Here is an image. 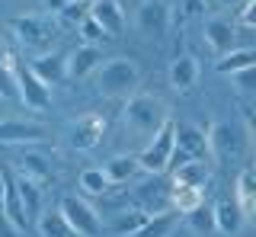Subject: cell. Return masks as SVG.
Returning <instances> with one entry per match:
<instances>
[{
  "label": "cell",
  "mask_w": 256,
  "mask_h": 237,
  "mask_svg": "<svg viewBox=\"0 0 256 237\" xmlns=\"http://www.w3.org/2000/svg\"><path fill=\"white\" fill-rule=\"evenodd\" d=\"M4 215L13 221L16 228H26L29 224V215H26V208H22V202H20V192H16V180L6 176V202H4Z\"/></svg>",
  "instance_id": "27"
},
{
  "label": "cell",
  "mask_w": 256,
  "mask_h": 237,
  "mask_svg": "<svg viewBox=\"0 0 256 237\" xmlns=\"http://www.w3.org/2000/svg\"><path fill=\"white\" fill-rule=\"evenodd\" d=\"M48 138V128L42 122L29 118H4L0 122V144H42Z\"/></svg>",
  "instance_id": "10"
},
{
  "label": "cell",
  "mask_w": 256,
  "mask_h": 237,
  "mask_svg": "<svg viewBox=\"0 0 256 237\" xmlns=\"http://www.w3.org/2000/svg\"><path fill=\"white\" fill-rule=\"evenodd\" d=\"M90 16L102 26V32H106L109 38L122 36L125 29V10L118 0H93L90 4Z\"/></svg>",
  "instance_id": "14"
},
{
  "label": "cell",
  "mask_w": 256,
  "mask_h": 237,
  "mask_svg": "<svg viewBox=\"0 0 256 237\" xmlns=\"http://www.w3.org/2000/svg\"><path fill=\"white\" fill-rule=\"evenodd\" d=\"M58 208H61L64 221L70 224V231H74L77 237H100V234H102V218H100V212H96L93 205L84 199V196H64Z\"/></svg>",
  "instance_id": "4"
},
{
  "label": "cell",
  "mask_w": 256,
  "mask_h": 237,
  "mask_svg": "<svg viewBox=\"0 0 256 237\" xmlns=\"http://www.w3.org/2000/svg\"><path fill=\"white\" fill-rule=\"evenodd\" d=\"M70 4H93V0H70Z\"/></svg>",
  "instance_id": "41"
},
{
  "label": "cell",
  "mask_w": 256,
  "mask_h": 237,
  "mask_svg": "<svg viewBox=\"0 0 256 237\" xmlns=\"http://www.w3.org/2000/svg\"><path fill=\"white\" fill-rule=\"evenodd\" d=\"M10 29L16 32V38H20L26 48H36V52H42L45 54V48L58 38V22H54L52 16H16L13 22H10Z\"/></svg>",
  "instance_id": "5"
},
{
  "label": "cell",
  "mask_w": 256,
  "mask_h": 237,
  "mask_svg": "<svg viewBox=\"0 0 256 237\" xmlns=\"http://www.w3.org/2000/svg\"><path fill=\"white\" fill-rule=\"evenodd\" d=\"M16 170H20L22 180H32V183H38V186H45L48 180H52V164H48V157L36 154V151L22 154L20 160H16Z\"/></svg>",
  "instance_id": "18"
},
{
  "label": "cell",
  "mask_w": 256,
  "mask_h": 237,
  "mask_svg": "<svg viewBox=\"0 0 256 237\" xmlns=\"http://www.w3.org/2000/svg\"><path fill=\"white\" fill-rule=\"evenodd\" d=\"M86 13H90V6H86V4H68L61 10V20L64 22H77V26H80V22L86 20Z\"/></svg>",
  "instance_id": "33"
},
{
  "label": "cell",
  "mask_w": 256,
  "mask_h": 237,
  "mask_svg": "<svg viewBox=\"0 0 256 237\" xmlns=\"http://www.w3.org/2000/svg\"><path fill=\"white\" fill-rule=\"evenodd\" d=\"M102 135H106V118L96 116V112H84L80 118L70 122L68 141H70L74 151H93V148L102 141Z\"/></svg>",
  "instance_id": "8"
},
{
  "label": "cell",
  "mask_w": 256,
  "mask_h": 237,
  "mask_svg": "<svg viewBox=\"0 0 256 237\" xmlns=\"http://www.w3.org/2000/svg\"><path fill=\"white\" fill-rule=\"evenodd\" d=\"M237 205L244 208V215L256 205V167H246L237 176Z\"/></svg>",
  "instance_id": "28"
},
{
  "label": "cell",
  "mask_w": 256,
  "mask_h": 237,
  "mask_svg": "<svg viewBox=\"0 0 256 237\" xmlns=\"http://www.w3.org/2000/svg\"><path fill=\"white\" fill-rule=\"evenodd\" d=\"M29 70H32V74H36L45 86H54V84L68 80V54H61V52H45V54H38V58H32Z\"/></svg>",
  "instance_id": "13"
},
{
  "label": "cell",
  "mask_w": 256,
  "mask_h": 237,
  "mask_svg": "<svg viewBox=\"0 0 256 237\" xmlns=\"http://www.w3.org/2000/svg\"><path fill=\"white\" fill-rule=\"evenodd\" d=\"M102 170H106L109 183H128L141 170V164H138V154H116Z\"/></svg>",
  "instance_id": "19"
},
{
  "label": "cell",
  "mask_w": 256,
  "mask_h": 237,
  "mask_svg": "<svg viewBox=\"0 0 256 237\" xmlns=\"http://www.w3.org/2000/svg\"><path fill=\"white\" fill-rule=\"evenodd\" d=\"M214 231H218V234H237L240 231V228H244V208H240V205H237V199H221L218 205H214Z\"/></svg>",
  "instance_id": "16"
},
{
  "label": "cell",
  "mask_w": 256,
  "mask_h": 237,
  "mask_svg": "<svg viewBox=\"0 0 256 237\" xmlns=\"http://www.w3.org/2000/svg\"><path fill=\"white\" fill-rule=\"evenodd\" d=\"M246 135H250V144H253V157H256V118L246 116Z\"/></svg>",
  "instance_id": "36"
},
{
  "label": "cell",
  "mask_w": 256,
  "mask_h": 237,
  "mask_svg": "<svg viewBox=\"0 0 256 237\" xmlns=\"http://www.w3.org/2000/svg\"><path fill=\"white\" fill-rule=\"evenodd\" d=\"M186 224L196 234H212L214 231V212L205 208V205H198L196 212H189V215H186Z\"/></svg>",
  "instance_id": "30"
},
{
  "label": "cell",
  "mask_w": 256,
  "mask_h": 237,
  "mask_svg": "<svg viewBox=\"0 0 256 237\" xmlns=\"http://www.w3.org/2000/svg\"><path fill=\"white\" fill-rule=\"evenodd\" d=\"M122 122L134 138H148L150 141L166 122H170L166 102L160 96H154V93H134V96H128L125 106H122Z\"/></svg>",
  "instance_id": "1"
},
{
  "label": "cell",
  "mask_w": 256,
  "mask_h": 237,
  "mask_svg": "<svg viewBox=\"0 0 256 237\" xmlns=\"http://www.w3.org/2000/svg\"><path fill=\"white\" fill-rule=\"evenodd\" d=\"M176 228V215L170 212H157L141 224V231H134L132 237H170V231Z\"/></svg>",
  "instance_id": "25"
},
{
  "label": "cell",
  "mask_w": 256,
  "mask_h": 237,
  "mask_svg": "<svg viewBox=\"0 0 256 237\" xmlns=\"http://www.w3.org/2000/svg\"><path fill=\"white\" fill-rule=\"evenodd\" d=\"M80 192L84 196H106L109 192V176H106V170L102 167H86V170H80Z\"/></svg>",
  "instance_id": "23"
},
{
  "label": "cell",
  "mask_w": 256,
  "mask_h": 237,
  "mask_svg": "<svg viewBox=\"0 0 256 237\" xmlns=\"http://www.w3.org/2000/svg\"><path fill=\"white\" fill-rule=\"evenodd\" d=\"M250 64H256V48H234L224 58H218L214 68H218V74H237V70H244Z\"/></svg>",
  "instance_id": "24"
},
{
  "label": "cell",
  "mask_w": 256,
  "mask_h": 237,
  "mask_svg": "<svg viewBox=\"0 0 256 237\" xmlns=\"http://www.w3.org/2000/svg\"><path fill=\"white\" fill-rule=\"evenodd\" d=\"M237 26L256 29V0H246V4L237 10Z\"/></svg>",
  "instance_id": "34"
},
{
  "label": "cell",
  "mask_w": 256,
  "mask_h": 237,
  "mask_svg": "<svg viewBox=\"0 0 256 237\" xmlns=\"http://www.w3.org/2000/svg\"><path fill=\"white\" fill-rule=\"evenodd\" d=\"M205 135H208V154H212L214 160H228V157L240 154V132L230 122L214 118V122L208 125Z\"/></svg>",
  "instance_id": "9"
},
{
  "label": "cell",
  "mask_w": 256,
  "mask_h": 237,
  "mask_svg": "<svg viewBox=\"0 0 256 237\" xmlns=\"http://www.w3.org/2000/svg\"><path fill=\"white\" fill-rule=\"evenodd\" d=\"M150 215H144L141 208H118L116 218H112V231L118 237H132L134 231H141V224L148 221Z\"/></svg>",
  "instance_id": "22"
},
{
  "label": "cell",
  "mask_w": 256,
  "mask_h": 237,
  "mask_svg": "<svg viewBox=\"0 0 256 237\" xmlns=\"http://www.w3.org/2000/svg\"><path fill=\"white\" fill-rule=\"evenodd\" d=\"M16 234H20V228H16L6 215H0V237H16Z\"/></svg>",
  "instance_id": "35"
},
{
  "label": "cell",
  "mask_w": 256,
  "mask_h": 237,
  "mask_svg": "<svg viewBox=\"0 0 256 237\" xmlns=\"http://www.w3.org/2000/svg\"><path fill=\"white\" fill-rule=\"evenodd\" d=\"M218 4H221V6H237V10H240V6H244L246 0H218Z\"/></svg>",
  "instance_id": "39"
},
{
  "label": "cell",
  "mask_w": 256,
  "mask_h": 237,
  "mask_svg": "<svg viewBox=\"0 0 256 237\" xmlns=\"http://www.w3.org/2000/svg\"><path fill=\"white\" fill-rule=\"evenodd\" d=\"M141 64L132 61L128 54H116V58L102 61L100 70H96V90L106 100H128L138 93L141 84Z\"/></svg>",
  "instance_id": "2"
},
{
  "label": "cell",
  "mask_w": 256,
  "mask_h": 237,
  "mask_svg": "<svg viewBox=\"0 0 256 237\" xmlns=\"http://www.w3.org/2000/svg\"><path fill=\"white\" fill-rule=\"evenodd\" d=\"M68 4H70V0H45V6H48V10H54V13H61Z\"/></svg>",
  "instance_id": "38"
},
{
  "label": "cell",
  "mask_w": 256,
  "mask_h": 237,
  "mask_svg": "<svg viewBox=\"0 0 256 237\" xmlns=\"http://www.w3.org/2000/svg\"><path fill=\"white\" fill-rule=\"evenodd\" d=\"M16 100L32 112H48L52 106V86H45L26 64H16Z\"/></svg>",
  "instance_id": "6"
},
{
  "label": "cell",
  "mask_w": 256,
  "mask_h": 237,
  "mask_svg": "<svg viewBox=\"0 0 256 237\" xmlns=\"http://www.w3.org/2000/svg\"><path fill=\"white\" fill-rule=\"evenodd\" d=\"M4 202H6V173L0 170V215H4Z\"/></svg>",
  "instance_id": "37"
},
{
  "label": "cell",
  "mask_w": 256,
  "mask_h": 237,
  "mask_svg": "<svg viewBox=\"0 0 256 237\" xmlns=\"http://www.w3.org/2000/svg\"><path fill=\"white\" fill-rule=\"evenodd\" d=\"M198 74H202V64H198L196 54H176L170 61V70H166L170 86L176 93H189L192 86L198 84Z\"/></svg>",
  "instance_id": "12"
},
{
  "label": "cell",
  "mask_w": 256,
  "mask_h": 237,
  "mask_svg": "<svg viewBox=\"0 0 256 237\" xmlns=\"http://www.w3.org/2000/svg\"><path fill=\"white\" fill-rule=\"evenodd\" d=\"M0 96L16 100V61L4 45H0Z\"/></svg>",
  "instance_id": "26"
},
{
  "label": "cell",
  "mask_w": 256,
  "mask_h": 237,
  "mask_svg": "<svg viewBox=\"0 0 256 237\" xmlns=\"http://www.w3.org/2000/svg\"><path fill=\"white\" fill-rule=\"evenodd\" d=\"M170 199H173V205H176V212L189 215V212H196L198 205H202L205 192H202V189H192V186H173Z\"/></svg>",
  "instance_id": "29"
},
{
  "label": "cell",
  "mask_w": 256,
  "mask_h": 237,
  "mask_svg": "<svg viewBox=\"0 0 256 237\" xmlns=\"http://www.w3.org/2000/svg\"><path fill=\"white\" fill-rule=\"evenodd\" d=\"M100 64H102L100 45H77V48L68 54V77L84 80V77L96 74V70H100Z\"/></svg>",
  "instance_id": "15"
},
{
  "label": "cell",
  "mask_w": 256,
  "mask_h": 237,
  "mask_svg": "<svg viewBox=\"0 0 256 237\" xmlns=\"http://www.w3.org/2000/svg\"><path fill=\"white\" fill-rule=\"evenodd\" d=\"M230 77H234V86L240 93H253V96H256V64L237 70V74H230Z\"/></svg>",
  "instance_id": "32"
},
{
  "label": "cell",
  "mask_w": 256,
  "mask_h": 237,
  "mask_svg": "<svg viewBox=\"0 0 256 237\" xmlns=\"http://www.w3.org/2000/svg\"><path fill=\"white\" fill-rule=\"evenodd\" d=\"M16 192H20V202H22V208H26L29 218L42 215V186L32 183V180L16 176Z\"/></svg>",
  "instance_id": "21"
},
{
  "label": "cell",
  "mask_w": 256,
  "mask_h": 237,
  "mask_svg": "<svg viewBox=\"0 0 256 237\" xmlns=\"http://www.w3.org/2000/svg\"><path fill=\"white\" fill-rule=\"evenodd\" d=\"M202 38L208 42V48L214 54H228L234 52V42H237V22L228 20V16H208L202 22Z\"/></svg>",
  "instance_id": "11"
},
{
  "label": "cell",
  "mask_w": 256,
  "mask_h": 237,
  "mask_svg": "<svg viewBox=\"0 0 256 237\" xmlns=\"http://www.w3.org/2000/svg\"><path fill=\"white\" fill-rule=\"evenodd\" d=\"M36 228H38V234H42V237H77L74 231H70V224L64 221L61 208H48V212H42V215L36 218Z\"/></svg>",
  "instance_id": "20"
},
{
  "label": "cell",
  "mask_w": 256,
  "mask_h": 237,
  "mask_svg": "<svg viewBox=\"0 0 256 237\" xmlns=\"http://www.w3.org/2000/svg\"><path fill=\"white\" fill-rule=\"evenodd\" d=\"M246 218H250V221H253V228H256V205H253L250 212H246Z\"/></svg>",
  "instance_id": "40"
},
{
  "label": "cell",
  "mask_w": 256,
  "mask_h": 237,
  "mask_svg": "<svg viewBox=\"0 0 256 237\" xmlns=\"http://www.w3.org/2000/svg\"><path fill=\"white\" fill-rule=\"evenodd\" d=\"M208 180H212V170H208V164L202 157L198 160H186L173 170V186H192V189H202L205 192Z\"/></svg>",
  "instance_id": "17"
},
{
  "label": "cell",
  "mask_w": 256,
  "mask_h": 237,
  "mask_svg": "<svg viewBox=\"0 0 256 237\" xmlns=\"http://www.w3.org/2000/svg\"><path fill=\"white\" fill-rule=\"evenodd\" d=\"M134 29L144 38H164L170 29V6L164 0H141L134 10Z\"/></svg>",
  "instance_id": "7"
},
{
  "label": "cell",
  "mask_w": 256,
  "mask_h": 237,
  "mask_svg": "<svg viewBox=\"0 0 256 237\" xmlns=\"http://www.w3.org/2000/svg\"><path fill=\"white\" fill-rule=\"evenodd\" d=\"M77 32H80V38H84V45H100L102 38H109L106 32H102V26L90 16V13H86V20L77 26Z\"/></svg>",
  "instance_id": "31"
},
{
  "label": "cell",
  "mask_w": 256,
  "mask_h": 237,
  "mask_svg": "<svg viewBox=\"0 0 256 237\" xmlns=\"http://www.w3.org/2000/svg\"><path fill=\"white\" fill-rule=\"evenodd\" d=\"M173 151H176V122L170 118V122H166L164 128L148 141V148L138 154L141 170H148V173H166V170H170V160H173Z\"/></svg>",
  "instance_id": "3"
}]
</instances>
